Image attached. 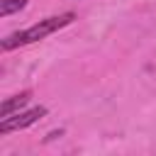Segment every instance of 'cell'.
<instances>
[{
    "mask_svg": "<svg viewBox=\"0 0 156 156\" xmlns=\"http://www.w3.org/2000/svg\"><path fill=\"white\" fill-rule=\"evenodd\" d=\"M73 20H76V15H73V12H63V15H56V17H46V20L37 22V24H32V27H27V29H20V32H15V34L5 37V39L0 41V46H2V51H12V49H17V46L34 44V41H39V39H44V37L54 34L56 29H61V27L71 24Z\"/></svg>",
    "mask_w": 156,
    "mask_h": 156,
    "instance_id": "1",
    "label": "cell"
},
{
    "mask_svg": "<svg viewBox=\"0 0 156 156\" xmlns=\"http://www.w3.org/2000/svg\"><path fill=\"white\" fill-rule=\"evenodd\" d=\"M29 100H32V90H22V93L2 100V105H0V119H7V117H12L15 112H20Z\"/></svg>",
    "mask_w": 156,
    "mask_h": 156,
    "instance_id": "3",
    "label": "cell"
},
{
    "mask_svg": "<svg viewBox=\"0 0 156 156\" xmlns=\"http://www.w3.org/2000/svg\"><path fill=\"white\" fill-rule=\"evenodd\" d=\"M46 115V107H32V110H22V112H15L12 117L7 119H0V134H10V132H17V129H24V127H32L34 122H39L41 117Z\"/></svg>",
    "mask_w": 156,
    "mask_h": 156,
    "instance_id": "2",
    "label": "cell"
},
{
    "mask_svg": "<svg viewBox=\"0 0 156 156\" xmlns=\"http://www.w3.org/2000/svg\"><path fill=\"white\" fill-rule=\"evenodd\" d=\"M27 2H29V0H2V2H0V15L7 17V15H12V12H20V10L27 7Z\"/></svg>",
    "mask_w": 156,
    "mask_h": 156,
    "instance_id": "4",
    "label": "cell"
}]
</instances>
